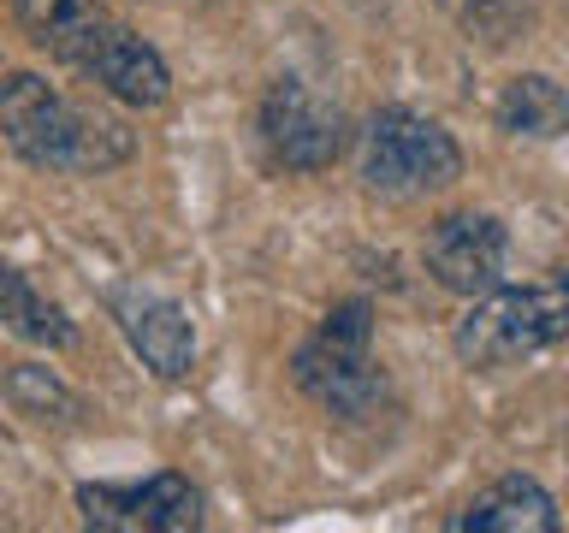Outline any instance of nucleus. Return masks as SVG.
<instances>
[{
	"mask_svg": "<svg viewBox=\"0 0 569 533\" xmlns=\"http://www.w3.org/2000/svg\"><path fill=\"white\" fill-rule=\"evenodd\" d=\"M0 131L30 167H60V172H107L131 154V131L119 119L66 101L36 71L0 78Z\"/></svg>",
	"mask_w": 569,
	"mask_h": 533,
	"instance_id": "f257e3e1",
	"label": "nucleus"
},
{
	"mask_svg": "<svg viewBox=\"0 0 569 533\" xmlns=\"http://www.w3.org/2000/svg\"><path fill=\"white\" fill-rule=\"evenodd\" d=\"M569 332V284L558 273L533 284H492L457 320V355L469 368H510L551 350Z\"/></svg>",
	"mask_w": 569,
	"mask_h": 533,
	"instance_id": "f03ea898",
	"label": "nucleus"
},
{
	"mask_svg": "<svg viewBox=\"0 0 569 533\" xmlns=\"http://www.w3.org/2000/svg\"><path fill=\"white\" fill-rule=\"evenodd\" d=\"M297 385L332 415H368L380 398V362H373V309L368 302H338L320 320V332L297 350Z\"/></svg>",
	"mask_w": 569,
	"mask_h": 533,
	"instance_id": "7ed1b4c3",
	"label": "nucleus"
},
{
	"mask_svg": "<svg viewBox=\"0 0 569 533\" xmlns=\"http://www.w3.org/2000/svg\"><path fill=\"white\" fill-rule=\"evenodd\" d=\"M362 178L380 195H421V190H445L462 178V149L451 131L409 107H386L368 119L362 131Z\"/></svg>",
	"mask_w": 569,
	"mask_h": 533,
	"instance_id": "20e7f679",
	"label": "nucleus"
},
{
	"mask_svg": "<svg viewBox=\"0 0 569 533\" xmlns=\"http://www.w3.org/2000/svg\"><path fill=\"white\" fill-rule=\"evenodd\" d=\"M261 137H267V149H273L279 167L327 172L338 160V149H345V113H338L327 95H315L309 83L279 78L261 101Z\"/></svg>",
	"mask_w": 569,
	"mask_h": 533,
	"instance_id": "39448f33",
	"label": "nucleus"
},
{
	"mask_svg": "<svg viewBox=\"0 0 569 533\" xmlns=\"http://www.w3.org/2000/svg\"><path fill=\"white\" fill-rule=\"evenodd\" d=\"M78 510L101 533H184L202 522V492L184 474H149L137 486H78Z\"/></svg>",
	"mask_w": 569,
	"mask_h": 533,
	"instance_id": "423d86ee",
	"label": "nucleus"
},
{
	"mask_svg": "<svg viewBox=\"0 0 569 533\" xmlns=\"http://www.w3.org/2000/svg\"><path fill=\"white\" fill-rule=\"evenodd\" d=\"M505 255H510V238L492 213H445V220L427 225V243H421L427 273L457 296L492 291L505 279Z\"/></svg>",
	"mask_w": 569,
	"mask_h": 533,
	"instance_id": "0eeeda50",
	"label": "nucleus"
},
{
	"mask_svg": "<svg viewBox=\"0 0 569 533\" xmlns=\"http://www.w3.org/2000/svg\"><path fill=\"white\" fill-rule=\"evenodd\" d=\"M113 320L124 332V344L142 355V368L154 380H184L190 362H196V326L190 314L178 309L172 296H154V291H119L113 296Z\"/></svg>",
	"mask_w": 569,
	"mask_h": 533,
	"instance_id": "6e6552de",
	"label": "nucleus"
},
{
	"mask_svg": "<svg viewBox=\"0 0 569 533\" xmlns=\"http://www.w3.org/2000/svg\"><path fill=\"white\" fill-rule=\"evenodd\" d=\"M83 78H96L107 95L124 101V107H160L167 101V83H172L167 66H160V53L124 24L101 30V42L89 48V60H83Z\"/></svg>",
	"mask_w": 569,
	"mask_h": 533,
	"instance_id": "1a4fd4ad",
	"label": "nucleus"
},
{
	"mask_svg": "<svg viewBox=\"0 0 569 533\" xmlns=\"http://www.w3.org/2000/svg\"><path fill=\"white\" fill-rule=\"evenodd\" d=\"M457 533H558V504L540 480L505 474L451 515Z\"/></svg>",
	"mask_w": 569,
	"mask_h": 533,
	"instance_id": "9d476101",
	"label": "nucleus"
},
{
	"mask_svg": "<svg viewBox=\"0 0 569 533\" xmlns=\"http://www.w3.org/2000/svg\"><path fill=\"white\" fill-rule=\"evenodd\" d=\"M12 7L36 48H48L60 66H78V71L89 60V48L101 42V30L113 24L101 12V0H12Z\"/></svg>",
	"mask_w": 569,
	"mask_h": 533,
	"instance_id": "9b49d317",
	"label": "nucleus"
},
{
	"mask_svg": "<svg viewBox=\"0 0 569 533\" xmlns=\"http://www.w3.org/2000/svg\"><path fill=\"white\" fill-rule=\"evenodd\" d=\"M0 398L42 426H78L83 421V398L60 373H48L42 362H0Z\"/></svg>",
	"mask_w": 569,
	"mask_h": 533,
	"instance_id": "f8f14e48",
	"label": "nucleus"
},
{
	"mask_svg": "<svg viewBox=\"0 0 569 533\" xmlns=\"http://www.w3.org/2000/svg\"><path fill=\"white\" fill-rule=\"evenodd\" d=\"M492 119H498V131H510V137H558L563 124H569V95H563V83L528 71V78H510L505 83Z\"/></svg>",
	"mask_w": 569,
	"mask_h": 533,
	"instance_id": "ddd939ff",
	"label": "nucleus"
},
{
	"mask_svg": "<svg viewBox=\"0 0 569 533\" xmlns=\"http://www.w3.org/2000/svg\"><path fill=\"white\" fill-rule=\"evenodd\" d=\"M0 320H7V332L30 338V344H48V350H66L71 344V320L60 314V302H48L7 261H0Z\"/></svg>",
	"mask_w": 569,
	"mask_h": 533,
	"instance_id": "4468645a",
	"label": "nucleus"
},
{
	"mask_svg": "<svg viewBox=\"0 0 569 533\" xmlns=\"http://www.w3.org/2000/svg\"><path fill=\"white\" fill-rule=\"evenodd\" d=\"M451 12H462V18H480V12H492V7H505V0H445Z\"/></svg>",
	"mask_w": 569,
	"mask_h": 533,
	"instance_id": "2eb2a0df",
	"label": "nucleus"
}]
</instances>
